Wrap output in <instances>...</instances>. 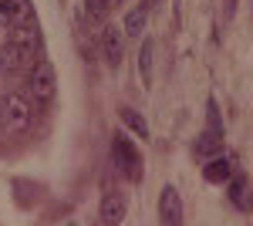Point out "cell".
Wrapping results in <instances>:
<instances>
[{
  "label": "cell",
  "mask_w": 253,
  "mask_h": 226,
  "mask_svg": "<svg viewBox=\"0 0 253 226\" xmlns=\"http://www.w3.org/2000/svg\"><path fill=\"white\" fill-rule=\"evenodd\" d=\"M34 98L27 91H10L0 98V125L10 135H24L34 129Z\"/></svg>",
  "instance_id": "6da1fadb"
},
{
  "label": "cell",
  "mask_w": 253,
  "mask_h": 226,
  "mask_svg": "<svg viewBox=\"0 0 253 226\" xmlns=\"http://www.w3.org/2000/svg\"><path fill=\"white\" fill-rule=\"evenodd\" d=\"M112 162H115L118 176L128 179V182H142L145 179V159H142V152L135 149V142L128 135H115L112 138Z\"/></svg>",
  "instance_id": "7a4b0ae2"
},
{
  "label": "cell",
  "mask_w": 253,
  "mask_h": 226,
  "mask_svg": "<svg viewBox=\"0 0 253 226\" xmlns=\"http://www.w3.org/2000/svg\"><path fill=\"white\" fill-rule=\"evenodd\" d=\"M54 91H58L54 64H47V61L41 57L34 68H27V94H31L38 105H47V101H54Z\"/></svg>",
  "instance_id": "3957f363"
},
{
  "label": "cell",
  "mask_w": 253,
  "mask_h": 226,
  "mask_svg": "<svg viewBox=\"0 0 253 226\" xmlns=\"http://www.w3.org/2000/svg\"><path fill=\"white\" fill-rule=\"evenodd\" d=\"M34 57H41V51L27 47V44H17V41H7L0 47V71L3 75H14V71H24Z\"/></svg>",
  "instance_id": "277c9868"
},
{
  "label": "cell",
  "mask_w": 253,
  "mask_h": 226,
  "mask_svg": "<svg viewBox=\"0 0 253 226\" xmlns=\"http://www.w3.org/2000/svg\"><path fill=\"white\" fill-rule=\"evenodd\" d=\"M34 24V7L31 0H0V27H27Z\"/></svg>",
  "instance_id": "5b68a950"
},
{
  "label": "cell",
  "mask_w": 253,
  "mask_h": 226,
  "mask_svg": "<svg viewBox=\"0 0 253 226\" xmlns=\"http://www.w3.org/2000/svg\"><path fill=\"white\" fill-rule=\"evenodd\" d=\"M186 220V209H182V196L175 186H162L159 192V223L166 226H179Z\"/></svg>",
  "instance_id": "8992f818"
},
{
  "label": "cell",
  "mask_w": 253,
  "mask_h": 226,
  "mask_svg": "<svg viewBox=\"0 0 253 226\" xmlns=\"http://www.w3.org/2000/svg\"><path fill=\"white\" fill-rule=\"evenodd\" d=\"M233 155L230 152H216V155H210L206 162H203V179L210 182V186H223V182H230L233 179Z\"/></svg>",
  "instance_id": "52a82bcc"
},
{
  "label": "cell",
  "mask_w": 253,
  "mask_h": 226,
  "mask_svg": "<svg viewBox=\"0 0 253 226\" xmlns=\"http://www.w3.org/2000/svg\"><path fill=\"white\" fill-rule=\"evenodd\" d=\"M98 51H101V61H105L108 68H118V64H122V34H118L112 24L101 27V34H98Z\"/></svg>",
  "instance_id": "ba28073f"
},
{
  "label": "cell",
  "mask_w": 253,
  "mask_h": 226,
  "mask_svg": "<svg viewBox=\"0 0 253 226\" xmlns=\"http://www.w3.org/2000/svg\"><path fill=\"white\" fill-rule=\"evenodd\" d=\"M125 213H128V203H125L122 192H105V196H101V206H98V220H101V223L118 226L125 220Z\"/></svg>",
  "instance_id": "9c48e42d"
},
{
  "label": "cell",
  "mask_w": 253,
  "mask_h": 226,
  "mask_svg": "<svg viewBox=\"0 0 253 226\" xmlns=\"http://www.w3.org/2000/svg\"><path fill=\"white\" fill-rule=\"evenodd\" d=\"M230 206L240 209V213H253V182L247 179V176H236L233 172V179H230Z\"/></svg>",
  "instance_id": "30bf717a"
},
{
  "label": "cell",
  "mask_w": 253,
  "mask_h": 226,
  "mask_svg": "<svg viewBox=\"0 0 253 226\" xmlns=\"http://www.w3.org/2000/svg\"><path fill=\"white\" fill-rule=\"evenodd\" d=\"M152 64H156V41L145 38V41H142V47H138V78H142L145 88H152V81H156Z\"/></svg>",
  "instance_id": "8fae6325"
},
{
  "label": "cell",
  "mask_w": 253,
  "mask_h": 226,
  "mask_svg": "<svg viewBox=\"0 0 253 226\" xmlns=\"http://www.w3.org/2000/svg\"><path fill=\"white\" fill-rule=\"evenodd\" d=\"M219 145H223V132H216V129H210V125H206V132L193 142V152L199 155V159H210V155H216V152H219Z\"/></svg>",
  "instance_id": "7c38bea8"
},
{
  "label": "cell",
  "mask_w": 253,
  "mask_h": 226,
  "mask_svg": "<svg viewBox=\"0 0 253 226\" xmlns=\"http://www.w3.org/2000/svg\"><path fill=\"white\" fill-rule=\"evenodd\" d=\"M118 118H122V125L128 129V132H135L138 138H149V122H145V115L142 112H135V108H128V105H122L118 108Z\"/></svg>",
  "instance_id": "4fadbf2b"
},
{
  "label": "cell",
  "mask_w": 253,
  "mask_h": 226,
  "mask_svg": "<svg viewBox=\"0 0 253 226\" xmlns=\"http://www.w3.org/2000/svg\"><path fill=\"white\" fill-rule=\"evenodd\" d=\"M14 196H17V206H34L41 196H44V189H41V182L14 179Z\"/></svg>",
  "instance_id": "5bb4252c"
},
{
  "label": "cell",
  "mask_w": 253,
  "mask_h": 226,
  "mask_svg": "<svg viewBox=\"0 0 253 226\" xmlns=\"http://www.w3.org/2000/svg\"><path fill=\"white\" fill-rule=\"evenodd\" d=\"M145 17H149V7H145V3L135 7V10H128V17H125V34L132 41L145 34Z\"/></svg>",
  "instance_id": "9a60e30c"
},
{
  "label": "cell",
  "mask_w": 253,
  "mask_h": 226,
  "mask_svg": "<svg viewBox=\"0 0 253 226\" xmlns=\"http://www.w3.org/2000/svg\"><path fill=\"white\" fill-rule=\"evenodd\" d=\"M125 0H84V10H91V14H101V17H108L112 10H118Z\"/></svg>",
  "instance_id": "2e32d148"
},
{
  "label": "cell",
  "mask_w": 253,
  "mask_h": 226,
  "mask_svg": "<svg viewBox=\"0 0 253 226\" xmlns=\"http://www.w3.org/2000/svg\"><path fill=\"white\" fill-rule=\"evenodd\" d=\"M206 125L216 129V132H223V118H219V105H216V98L206 101Z\"/></svg>",
  "instance_id": "e0dca14e"
},
{
  "label": "cell",
  "mask_w": 253,
  "mask_h": 226,
  "mask_svg": "<svg viewBox=\"0 0 253 226\" xmlns=\"http://www.w3.org/2000/svg\"><path fill=\"white\" fill-rule=\"evenodd\" d=\"M223 3H226V10H223V17H226V20H233V17H236V0H223Z\"/></svg>",
  "instance_id": "ac0fdd59"
},
{
  "label": "cell",
  "mask_w": 253,
  "mask_h": 226,
  "mask_svg": "<svg viewBox=\"0 0 253 226\" xmlns=\"http://www.w3.org/2000/svg\"><path fill=\"white\" fill-rule=\"evenodd\" d=\"M145 7H149V10H156V7H162V0H145Z\"/></svg>",
  "instance_id": "d6986e66"
}]
</instances>
